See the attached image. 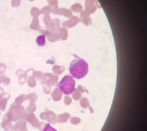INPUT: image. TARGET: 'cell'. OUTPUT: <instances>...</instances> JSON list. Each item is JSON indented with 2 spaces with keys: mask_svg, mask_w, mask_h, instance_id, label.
Returning <instances> with one entry per match:
<instances>
[{
  "mask_svg": "<svg viewBox=\"0 0 147 131\" xmlns=\"http://www.w3.org/2000/svg\"><path fill=\"white\" fill-rule=\"evenodd\" d=\"M36 43L39 47H43L45 46L46 44L45 35H42L38 36L36 38Z\"/></svg>",
  "mask_w": 147,
  "mask_h": 131,
  "instance_id": "cell-7",
  "label": "cell"
},
{
  "mask_svg": "<svg viewBox=\"0 0 147 131\" xmlns=\"http://www.w3.org/2000/svg\"><path fill=\"white\" fill-rule=\"evenodd\" d=\"M75 59L71 62L69 66V73L72 76L77 79L84 78L88 72V65L84 59L74 54Z\"/></svg>",
  "mask_w": 147,
  "mask_h": 131,
  "instance_id": "cell-1",
  "label": "cell"
},
{
  "mask_svg": "<svg viewBox=\"0 0 147 131\" xmlns=\"http://www.w3.org/2000/svg\"><path fill=\"white\" fill-rule=\"evenodd\" d=\"M58 15H63L66 17L70 18L72 16L73 14L72 12L70 10L62 8L59 9Z\"/></svg>",
  "mask_w": 147,
  "mask_h": 131,
  "instance_id": "cell-6",
  "label": "cell"
},
{
  "mask_svg": "<svg viewBox=\"0 0 147 131\" xmlns=\"http://www.w3.org/2000/svg\"><path fill=\"white\" fill-rule=\"evenodd\" d=\"M79 21V18L78 17L75 16H72L70 19H69L68 21H64L63 23V26H74L75 25L78 23Z\"/></svg>",
  "mask_w": 147,
  "mask_h": 131,
  "instance_id": "cell-5",
  "label": "cell"
},
{
  "mask_svg": "<svg viewBox=\"0 0 147 131\" xmlns=\"http://www.w3.org/2000/svg\"><path fill=\"white\" fill-rule=\"evenodd\" d=\"M43 131H58L54 128L52 127L48 123L43 129Z\"/></svg>",
  "mask_w": 147,
  "mask_h": 131,
  "instance_id": "cell-11",
  "label": "cell"
},
{
  "mask_svg": "<svg viewBox=\"0 0 147 131\" xmlns=\"http://www.w3.org/2000/svg\"><path fill=\"white\" fill-rule=\"evenodd\" d=\"M71 9L75 12H79L82 11L83 7L80 4L77 3L72 5Z\"/></svg>",
  "mask_w": 147,
  "mask_h": 131,
  "instance_id": "cell-10",
  "label": "cell"
},
{
  "mask_svg": "<svg viewBox=\"0 0 147 131\" xmlns=\"http://www.w3.org/2000/svg\"><path fill=\"white\" fill-rule=\"evenodd\" d=\"M47 1L48 3L51 7H54L58 6L59 3L57 0H47Z\"/></svg>",
  "mask_w": 147,
  "mask_h": 131,
  "instance_id": "cell-13",
  "label": "cell"
},
{
  "mask_svg": "<svg viewBox=\"0 0 147 131\" xmlns=\"http://www.w3.org/2000/svg\"><path fill=\"white\" fill-rule=\"evenodd\" d=\"M90 15L85 10H84L81 13V16L79 19V21L84 23L86 26L91 25L92 23V20L89 17Z\"/></svg>",
  "mask_w": 147,
  "mask_h": 131,
  "instance_id": "cell-4",
  "label": "cell"
},
{
  "mask_svg": "<svg viewBox=\"0 0 147 131\" xmlns=\"http://www.w3.org/2000/svg\"><path fill=\"white\" fill-rule=\"evenodd\" d=\"M28 1H30L32 2L33 1H34V0H28Z\"/></svg>",
  "mask_w": 147,
  "mask_h": 131,
  "instance_id": "cell-15",
  "label": "cell"
},
{
  "mask_svg": "<svg viewBox=\"0 0 147 131\" xmlns=\"http://www.w3.org/2000/svg\"><path fill=\"white\" fill-rule=\"evenodd\" d=\"M98 3L97 0H86L85 3V11L89 14L94 13L97 7H99Z\"/></svg>",
  "mask_w": 147,
  "mask_h": 131,
  "instance_id": "cell-3",
  "label": "cell"
},
{
  "mask_svg": "<svg viewBox=\"0 0 147 131\" xmlns=\"http://www.w3.org/2000/svg\"><path fill=\"white\" fill-rule=\"evenodd\" d=\"M32 16L34 18H37L41 14L40 11L37 8L32 7L30 11Z\"/></svg>",
  "mask_w": 147,
  "mask_h": 131,
  "instance_id": "cell-9",
  "label": "cell"
},
{
  "mask_svg": "<svg viewBox=\"0 0 147 131\" xmlns=\"http://www.w3.org/2000/svg\"><path fill=\"white\" fill-rule=\"evenodd\" d=\"M59 9V7L58 6L53 7L52 9V13L55 15L58 14Z\"/></svg>",
  "mask_w": 147,
  "mask_h": 131,
  "instance_id": "cell-14",
  "label": "cell"
},
{
  "mask_svg": "<svg viewBox=\"0 0 147 131\" xmlns=\"http://www.w3.org/2000/svg\"><path fill=\"white\" fill-rule=\"evenodd\" d=\"M76 81L73 77L67 75L58 84V87L65 95H70L76 91Z\"/></svg>",
  "mask_w": 147,
  "mask_h": 131,
  "instance_id": "cell-2",
  "label": "cell"
},
{
  "mask_svg": "<svg viewBox=\"0 0 147 131\" xmlns=\"http://www.w3.org/2000/svg\"><path fill=\"white\" fill-rule=\"evenodd\" d=\"M52 7L50 5H47L41 10V13L45 16L49 15L52 12Z\"/></svg>",
  "mask_w": 147,
  "mask_h": 131,
  "instance_id": "cell-8",
  "label": "cell"
},
{
  "mask_svg": "<svg viewBox=\"0 0 147 131\" xmlns=\"http://www.w3.org/2000/svg\"><path fill=\"white\" fill-rule=\"evenodd\" d=\"M22 0H12L11 4L13 7H17L20 6Z\"/></svg>",
  "mask_w": 147,
  "mask_h": 131,
  "instance_id": "cell-12",
  "label": "cell"
}]
</instances>
